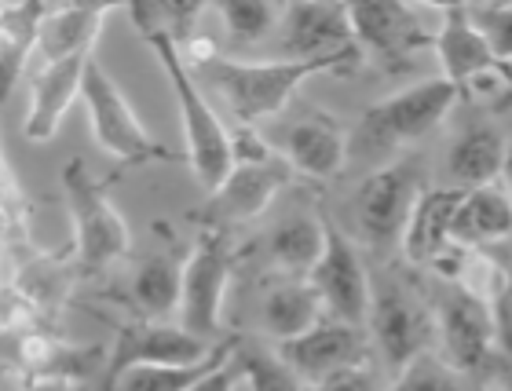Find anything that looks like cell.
I'll list each match as a JSON object with an SVG mask.
<instances>
[{
    "instance_id": "obj_1",
    "label": "cell",
    "mask_w": 512,
    "mask_h": 391,
    "mask_svg": "<svg viewBox=\"0 0 512 391\" xmlns=\"http://www.w3.org/2000/svg\"><path fill=\"white\" fill-rule=\"evenodd\" d=\"M359 66H363L359 48H344L322 59H267V63H238V59L216 55L205 66H194L191 74L224 99L227 110L238 117V125L256 128L260 121L282 114L300 85L315 74H355Z\"/></svg>"
},
{
    "instance_id": "obj_2",
    "label": "cell",
    "mask_w": 512,
    "mask_h": 391,
    "mask_svg": "<svg viewBox=\"0 0 512 391\" xmlns=\"http://www.w3.org/2000/svg\"><path fill=\"white\" fill-rule=\"evenodd\" d=\"M139 37L150 44V52L158 55L161 70L169 77L172 96H176V110H180L183 143H187V165L194 169V176H198V183H202L205 191L213 194L227 180L231 165H235L231 161V132L220 121V114L209 106V99L202 96L198 77L183 63L180 44L161 30H143Z\"/></svg>"
},
{
    "instance_id": "obj_3",
    "label": "cell",
    "mask_w": 512,
    "mask_h": 391,
    "mask_svg": "<svg viewBox=\"0 0 512 391\" xmlns=\"http://www.w3.org/2000/svg\"><path fill=\"white\" fill-rule=\"evenodd\" d=\"M458 88L432 77L414 88H403L388 99H377L374 106H366L355 128L348 132V158L355 161H381L406 143H417L428 136L432 128L450 114V106L458 103Z\"/></svg>"
},
{
    "instance_id": "obj_4",
    "label": "cell",
    "mask_w": 512,
    "mask_h": 391,
    "mask_svg": "<svg viewBox=\"0 0 512 391\" xmlns=\"http://www.w3.org/2000/svg\"><path fill=\"white\" fill-rule=\"evenodd\" d=\"M63 194L70 223H74L77 260L85 271H103L118 264L132 249V231L118 205L110 201V183H99L81 158H74L63 169Z\"/></svg>"
},
{
    "instance_id": "obj_5",
    "label": "cell",
    "mask_w": 512,
    "mask_h": 391,
    "mask_svg": "<svg viewBox=\"0 0 512 391\" xmlns=\"http://www.w3.org/2000/svg\"><path fill=\"white\" fill-rule=\"evenodd\" d=\"M81 103L88 110L92 132H96L99 147L110 158L121 161V169H136V165H154V161H176V150L161 147L150 136L147 125L139 121L136 106L128 103L121 85L107 74V66L96 55L85 66V85H81Z\"/></svg>"
},
{
    "instance_id": "obj_6",
    "label": "cell",
    "mask_w": 512,
    "mask_h": 391,
    "mask_svg": "<svg viewBox=\"0 0 512 391\" xmlns=\"http://www.w3.org/2000/svg\"><path fill=\"white\" fill-rule=\"evenodd\" d=\"M425 191V161L417 154H403V158L377 165L355 191L359 234L374 249H392L395 242H403L406 223Z\"/></svg>"
},
{
    "instance_id": "obj_7",
    "label": "cell",
    "mask_w": 512,
    "mask_h": 391,
    "mask_svg": "<svg viewBox=\"0 0 512 391\" xmlns=\"http://www.w3.org/2000/svg\"><path fill=\"white\" fill-rule=\"evenodd\" d=\"M366 329H370V340L392 373L403 370L406 362H414L421 351H432V340H436L432 307L395 275L370 278Z\"/></svg>"
},
{
    "instance_id": "obj_8",
    "label": "cell",
    "mask_w": 512,
    "mask_h": 391,
    "mask_svg": "<svg viewBox=\"0 0 512 391\" xmlns=\"http://www.w3.org/2000/svg\"><path fill=\"white\" fill-rule=\"evenodd\" d=\"M355 48L363 63L381 66L384 74H406L436 44V30H428L421 8L403 0H363L348 4Z\"/></svg>"
},
{
    "instance_id": "obj_9",
    "label": "cell",
    "mask_w": 512,
    "mask_h": 391,
    "mask_svg": "<svg viewBox=\"0 0 512 391\" xmlns=\"http://www.w3.org/2000/svg\"><path fill=\"white\" fill-rule=\"evenodd\" d=\"M235 249L220 227L198 234L191 256L183 260V293H180V326L205 344H220V311L231 286Z\"/></svg>"
},
{
    "instance_id": "obj_10",
    "label": "cell",
    "mask_w": 512,
    "mask_h": 391,
    "mask_svg": "<svg viewBox=\"0 0 512 391\" xmlns=\"http://www.w3.org/2000/svg\"><path fill=\"white\" fill-rule=\"evenodd\" d=\"M432 318H436L439 355L461 377L491 370L494 355L502 348V333H498V318L487 300H480L465 286H450L432 307Z\"/></svg>"
},
{
    "instance_id": "obj_11",
    "label": "cell",
    "mask_w": 512,
    "mask_h": 391,
    "mask_svg": "<svg viewBox=\"0 0 512 391\" xmlns=\"http://www.w3.org/2000/svg\"><path fill=\"white\" fill-rule=\"evenodd\" d=\"M322 227H326V242L315 267L308 271V282L319 293L326 315L348 326H363L370 311V271L363 267V256L352 238L326 212H322Z\"/></svg>"
},
{
    "instance_id": "obj_12",
    "label": "cell",
    "mask_w": 512,
    "mask_h": 391,
    "mask_svg": "<svg viewBox=\"0 0 512 391\" xmlns=\"http://www.w3.org/2000/svg\"><path fill=\"white\" fill-rule=\"evenodd\" d=\"M264 139L289 169L311 180H330L348 165V132L315 106H304L297 117L278 121L275 132Z\"/></svg>"
},
{
    "instance_id": "obj_13",
    "label": "cell",
    "mask_w": 512,
    "mask_h": 391,
    "mask_svg": "<svg viewBox=\"0 0 512 391\" xmlns=\"http://www.w3.org/2000/svg\"><path fill=\"white\" fill-rule=\"evenodd\" d=\"M216 344L191 337L183 326H169V322H128L118 329V340L107 355V370H103V388L110 381H118L125 370L136 366H191L213 355Z\"/></svg>"
},
{
    "instance_id": "obj_14",
    "label": "cell",
    "mask_w": 512,
    "mask_h": 391,
    "mask_svg": "<svg viewBox=\"0 0 512 391\" xmlns=\"http://www.w3.org/2000/svg\"><path fill=\"white\" fill-rule=\"evenodd\" d=\"M278 355L311 388V384L326 381L333 373L366 366V333L363 326H348V322H337V318L326 315L308 333H300L297 340L278 344Z\"/></svg>"
},
{
    "instance_id": "obj_15",
    "label": "cell",
    "mask_w": 512,
    "mask_h": 391,
    "mask_svg": "<svg viewBox=\"0 0 512 391\" xmlns=\"http://www.w3.org/2000/svg\"><path fill=\"white\" fill-rule=\"evenodd\" d=\"M293 176L286 161L271 154L264 161H246V165H231L227 180L209 194V209L205 216L213 220V227L224 231V223H249L256 216H264V209L275 201Z\"/></svg>"
},
{
    "instance_id": "obj_16",
    "label": "cell",
    "mask_w": 512,
    "mask_h": 391,
    "mask_svg": "<svg viewBox=\"0 0 512 391\" xmlns=\"http://www.w3.org/2000/svg\"><path fill=\"white\" fill-rule=\"evenodd\" d=\"M278 48L286 59H322L355 48L348 4H286L278 22Z\"/></svg>"
},
{
    "instance_id": "obj_17",
    "label": "cell",
    "mask_w": 512,
    "mask_h": 391,
    "mask_svg": "<svg viewBox=\"0 0 512 391\" xmlns=\"http://www.w3.org/2000/svg\"><path fill=\"white\" fill-rule=\"evenodd\" d=\"M439 26H436V44L432 52L439 59V70H443V81L465 88L472 77H480L483 70H491L498 59H494L491 44L483 41V33L476 30V22L469 19V8L465 4H447V8H436Z\"/></svg>"
},
{
    "instance_id": "obj_18",
    "label": "cell",
    "mask_w": 512,
    "mask_h": 391,
    "mask_svg": "<svg viewBox=\"0 0 512 391\" xmlns=\"http://www.w3.org/2000/svg\"><path fill=\"white\" fill-rule=\"evenodd\" d=\"M92 55H77V59H63V63H48L33 74L30 114H26V139H30V143H48V139L59 132L66 110L81 99L85 66Z\"/></svg>"
},
{
    "instance_id": "obj_19",
    "label": "cell",
    "mask_w": 512,
    "mask_h": 391,
    "mask_svg": "<svg viewBox=\"0 0 512 391\" xmlns=\"http://www.w3.org/2000/svg\"><path fill=\"white\" fill-rule=\"evenodd\" d=\"M450 242L461 249H494V245L512 242V194L502 183L461 194Z\"/></svg>"
},
{
    "instance_id": "obj_20",
    "label": "cell",
    "mask_w": 512,
    "mask_h": 391,
    "mask_svg": "<svg viewBox=\"0 0 512 391\" xmlns=\"http://www.w3.org/2000/svg\"><path fill=\"white\" fill-rule=\"evenodd\" d=\"M509 147L505 136L487 121L465 125L450 147L447 172L454 176L458 191H476V187H491L509 172Z\"/></svg>"
},
{
    "instance_id": "obj_21",
    "label": "cell",
    "mask_w": 512,
    "mask_h": 391,
    "mask_svg": "<svg viewBox=\"0 0 512 391\" xmlns=\"http://www.w3.org/2000/svg\"><path fill=\"white\" fill-rule=\"evenodd\" d=\"M461 194L465 191H458V187H432V191L421 194L414 216L406 223L403 242H399L410 264L436 267L439 256L454 245L450 242V227H454V216H458Z\"/></svg>"
},
{
    "instance_id": "obj_22",
    "label": "cell",
    "mask_w": 512,
    "mask_h": 391,
    "mask_svg": "<svg viewBox=\"0 0 512 391\" xmlns=\"http://www.w3.org/2000/svg\"><path fill=\"white\" fill-rule=\"evenodd\" d=\"M114 8H92V4H66V8H48L41 22V37H37V59L41 66L77 59V55H92V44L103 33Z\"/></svg>"
},
{
    "instance_id": "obj_23",
    "label": "cell",
    "mask_w": 512,
    "mask_h": 391,
    "mask_svg": "<svg viewBox=\"0 0 512 391\" xmlns=\"http://www.w3.org/2000/svg\"><path fill=\"white\" fill-rule=\"evenodd\" d=\"M52 4H4L0 8V103L19 85L22 70L37 55L41 22Z\"/></svg>"
},
{
    "instance_id": "obj_24",
    "label": "cell",
    "mask_w": 512,
    "mask_h": 391,
    "mask_svg": "<svg viewBox=\"0 0 512 391\" xmlns=\"http://www.w3.org/2000/svg\"><path fill=\"white\" fill-rule=\"evenodd\" d=\"M319 318H326L322 311L319 293L311 289V282H282V286L267 289L264 304H260V322H264V333L275 344H286V340H297L300 333H308Z\"/></svg>"
},
{
    "instance_id": "obj_25",
    "label": "cell",
    "mask_w": 512,
    "mask_h": 391,
    "mask_svg": "<svg viewBox=\"0 0 512 391\" xmlns=\"http://www.w3.org/2000/svg\"><path fill=\"white\" fill-rule=\"evenodd\" d=\"M235 348L238 337H224L209 359L191 362V366H136V370L121 373L118 381H110L103 391H191L209 373L224 370L227 362L235 359Z\"/></svg>"
},
{
    "instance_id": "obj_26",
    "label": "cell",
    "mask_w": 512,
    "mask_h": 391,
    "mask_svg": "<svg viewBox=\"0 0 512 391\" xmlns=\"http://www.w3.org/2000/svg\"><path fill=\"white\" fill-rule=\"evenodd\" d=\"M180 293H183V260L180 256H150L136 267L132 275V286L128 296L136 311L147 322H158V318L180 311Z\"/></svg>"
},
{
    "instance_id": "obj_27",
    "label": "cell",
    "mask_w": 512,
    "mask_h": 391,
    "mask_svg": "<svg viewBox=\"0 0 512 391\" xmlns=\"http://www.w3.org/2000/svg\"><path fill=\"white\" fill-rule=\"evenodd\" d=\"M326 242L322 212H289L271 227V256L286 271H304L308 275Z\"/></svg>"
},
{
    "instance_id": "obj_28",
    "label": "cell",
    "mask_w": 512,
    "mask_h": 391,
    "mask_svg": "<svg viewBox=\"0 0 512 391\" xmlns=\"http://www.w3.org/2000/svg\"><path fill=\"white\" fill-rule=\"evenodd\" d=\"M235 366H238L242 384H246V391H308V384L289 370L286 359L278 355V348L267 351V348H260V344H242V340H238Z\"/></svg>"
},
{
    "instance_id": "obj_29",
    "label": "cell",
    "mask_w": 512,
    "mask_h": 391,
    "mask_svg": "<svg viewBox=\"0 0 512 391\" xmlns=\"http://www.w3.org/2000/svg\"><path fill=\"white\" fill-rule=\"evenodd\" d=\"M216 15L224 22L227 37L242 48L267 41L271 33H278V22H282V8L267 0H224L216 4Z\"/></svg>"
},
{
    "instance_id": "obj_30",
    "label": "cell",
    "mask_w": 512,
    "mask_h": 391,
    "mask_svg": "<svg viewBox=\"0 0 512 391\" xmlns=\"http://www.w3.org/2000/svg\"><path fill=\"white\" fill-rule=\"evenodd\" d=\"M458 377L461 373L439 351H421L414 362H406L403 370L395 373L388 391H461Z\"/></svg>"
},
{
    "instance_id": "obj_31",
    "label": "cell",
    "mask_w": 512,
    "mask_h": 391,
    "mask_svg": "<svg viewBox=\"0 0 512 391\" xmlns=\"http://www.w3.org/2000/svg\"><path fill=\"white\" fill-rule=\"evenodd\" d=\"M26 220H30V209H26V198H22V191H19V180L11 176L8 161L0 154V256L8 253L11 245L30 242V238H26V234H30Z\"/></svg>"
},
{
    "instance_id": "obj_32",
    "label": "cell",
    "mask_w": 512,
    "mask_h": 391,
    "mask_svg": "<svg viewBox=\"0 0 512 391\" xmlns=\"http://www.w3.org/2000/svg\"><path fill=\"white\" fill-rule=\"evenodd\" d=\"M498 63L512 66V4H465Z\"/></svg>"
},
{
    "instance_id": "obj_33",
    "label": "cell",
    "mask_w": 512,
    "mask_h": 391,
    "mask_svg": "<svg viewBox=\"0 0 512 391\" xmlns=\"http://www.w3.org/2000/svg\"><path fill=\"white\" fill-rule=\"evenodd\" d=\"M308 391H381V381L370 366H352V370H341L326 381L311 384Z\"/></svg>"
},
{
    "instance_id": "obj_34",
    "label": "cell",
    "mask_w": 512,
    "mask_h": 391,
    "mask_svg": "<svg viewBox=\"0 0 512 391\" xmlns=\"http://www.w3.org/2000/svg\"><path fill=\"white\" fill-rule=\"evenodd\" d=\"M37 315V304H33L30 296L22 293V289H11V286H0V333L11 326H22V322H30Z\"/></svg>"
},
{
    "instance_id": "obj_35",
    "label": "cell",
    "mask_w": 512,
    "mask_h": 391,
    "mask_svg": "<svg viewBox=\"0 0 512 391\" xmlns=\"http://www.w3.org/2000/svg\"><path fill=\"white\" fill-rule=\"evenodd\" d=\"M238 384H242V377H238V366H235V359H231V362L224 366V370L209 373V377L194 384L191 391H235Z\"/></svg>"
},
{
    "instance_id": "obj_36",
    "label": "cell",
    "mask_w": 512,
    "mask_h": 391,
    "mask_svg": "<svg viewBox=\"0 0 512 391\" xmlns=\"http://www.w3.org/2000/svg\"><path fill=\"white\" fill-rule=\"evenodd\" d=\"M26 391H74V388H70V381H37Z\"/></svg>"
},
{
    "instance_id": "obj_37",
    "label": "cell",
    "mask_w": 512,
    "mask_h": 391,
    "mask_svg": "<svg viewBox=\"0 0 512 391\" xmlns=\"http://www.w3.org/2000/svg\"><path fill=\"white\" fill-rule=\"evenodd\" d=\"M498 384H502L505 391H512V366H509V370L502 373V381H498Z\"/></svg>"
},
{
    "instance_id": "obj_38",
    "label": "cell",
    "mask_w": 512,
    "mask_h": 391,
    "mask_svg": "<svg viewBox=\"0 0 512 391\" xmlns=\"http://www.w3.org/2000/svg\"><path fill=\"white\" fill-rule=\"evenodd\" d=\"M512 106V88H509V96H505V103H502V110H509Z\"/></svg>"
},
{
    "instance_id": "obj_39",
    "label": "cell",
    "mask_w": 512,
    "mask_h": 391,
    "mask_svg": "<svg viewBox=\"0 0 512 391\" xmlns=\"http://www.w3.org/2000/svg\"><path fill=\"white\" fill-rule=\"evenodd\" d=\"M483 391H505L502 384H491V388H483Z\"/></svg>"
},
{
    "instance_id": "obj_40",
    "label": "cell",
    "mask_w": 512,
    "mask_h": 391,
    "mask_svg": "<svg viewBox=\"0 0 512 391\" xmlns=\"http://www.w3.org/2000/svg\"><path fill=\"white\" fill-rule=\"evenodd\" d=\"M235 391H246V384H238V388Z\"/></svg>"
},
{
    "instance_id": "obj_41",
    "label": "cell",
    "mask_w": 512,
    "mask_h": 391,
    "mask_svg": "<svg viewBox=\"0 0 512 391\" xmlns=\"http://www.w3.org/2000/svg\"><path fill=\"white\" fill-rule=\"evenodd\" d=\"M509 176H512V161H509Z\"/></svg>"
},
{
    "instance_id": "obj_42",
    "label": "cell",
    "mask_w": 512,
    "mask_h": 391,
    "mask_svg": "<svg viewBox=\"0 0 512 391\" xmlns=\"http://www.w3.org/2000/svg\"><path fill=\"white\" fill-rule=\"evenodd\" d=\"M0 8H4V4H0Z\"/></svg>"
}]
</instances>
